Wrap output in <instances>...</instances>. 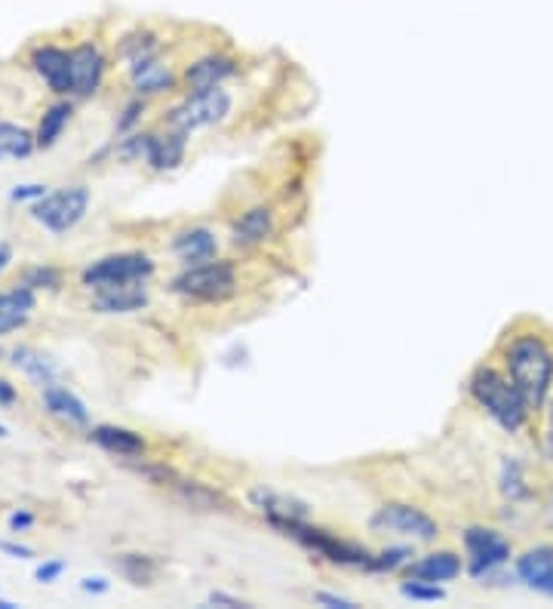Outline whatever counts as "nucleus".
Segmentation results:
<instances>
[{
	"mask_svg": "<svg viewBox=\"0 0 553 609\" xmlns=\"http://www.w3.org/2000/svg\"><path fill=\"white\" fill-rule=\"evenodd\" d=\"M505 373L517 385L526 406L538 413L553 388V348L535 332L514 336L505 351Z\"/></svg>",
	"mask_w": 553,
	"mask_h": 609,
	"instance_id": "f257e3e1",
	"label": "nucleus"
},
{
	"mask_svg": "<svg viewBox=\"0 0 553 609\" xmlns=\"http://www.w3.org/2000/svg\"><path fill=\"white\" fill-rule=\"evenodd\" d=\"M467 391L476 404L486 409L492 422H498V428H505L507 435H520L532 409L526 406L522 394L517 391V385L510 382V375L495 370V366H476Z\"/></svg>",
	"mask_w": 553,
	"mask_h": 609,
	"instance_id": "f03ea898",
	"label": "nucleus"
},
{
	"mask_svg": "<svg viewBox=\"0 0 553 609\" xmlns=\"http://www.w3.org/2000/svg\"><path fill=\"white\" fill-rule=\"evenodd\" d=\"M237 286V271L228 259H210L200 266H184L182 274H176L169 290L176 296L191 298V302H222L228 298Z\"/></svg>",
	"mask_w": 553,
	"mask_h": 609,
	"instance_id": "7ed1b4c3",
	"label": "nucleus"
},
{
	"mask_svg": "<svg viewBox=\"0 0 553 609\" xmlns=\"http://www.w3.org/2000/svg\"><path fill=\"white\" fill-rule=\"evenodd\" d=\"M276 532L295 539L298 545L314 551L317 557H326L329 563H338V566H363L366 569L372 554H369L363 545H353V542H345L338 539L329 530H320V527H311V520H292V523H276Z\"/></svg>",
	"mask_w": 553,
	"mask_h": 609,
	"instance_id": "20e7f679",
	"label": "nucleus"
},
{
	"mask_svg": "<svg viewBox=\"0 0 553 609\" xmlns=\"http://www.w3.org/2000/svg\"><path fill=\"white\" fill-rule=\"evenodd\" d=\"M230 109H234V99L225 87H215L206 93H188V99H182L176 109H169L167 126L191 136L198 129L222 124L230 114Z\"/></svg>",
	"mask_w": 553,
	"mask_h": 609,
	"instance_id": "39448f33",
	"label": "nucleus"
},
{
	"mask_svg": "<svg viewBox=\"0 0 553 609\" xmlns=\"http://www.w3.org/2000/svg\"><path fill=\"white\" fill-rule=\"evenodd\" d=\"M90 210V188L71 185L61 188L56 194H46L44 201L34 203L31 216L44 225L49 235H68L83 222Z\"/></svg>",
	"mask_w": 553,
	"mask_h": 609,
	"instance_id": "423d86ee",
	"label": "nucleus"
},
{
	"mask_svg": "<svg viewBox=\"0 0 553 609\" xmlns=\"http://www.w3.org/2000/svg\"><path fill=\"white\" fill-rule=\"evenodd\" d=\"M369 530L382 535H399L413 542H433L440 535V523L421 508L406 505V501H387L375 515L369 517Z\"/></svg>",
	"mask_w": 553,
	"mask_h": 609,
	"instance_id": "0eeeda50",
	"label": "nucleus"
},
{
	"mask_svg": "<svg viewBox=\"0 0 553 609\" xmlns=\"http://www.w3.org/2000/svg\"><path fill=\"white\" fill-rule=\"evenodd\" d=\"M154 259L145 252H114L105 259H95L83 268L80 281L90 290H102V286H114V283H133L148 281L154 274Z\"/></svg>",
	"mask_w": 553,
	"mask_h": 609,
	"instance_id": "6e6552de",
	"label": "nucleus"
},
{
	"mask_svg": "<svg viewBox=\"0 0 553 609\" xmlns=\"http://www.w3.org/2000/svg\"><path fill=\"white\" fill-rule=\"evenodd\" d=\"M464 548H467V573L474 578L492 576L510 561V542L498 530L489 527H467L464 530Z\"/></svg>",
	"mask_w": 553,
	"mask_h": 609,
	"instance_id": "1a4fd4ad",
	"label": "nucleus"
},
{
	"mask_svg": "<svg viewBox=\"0 0 553 609\" xmlns=\"http://www.w3.org/2000/svg\"><path fill=\"white\" fill-rule=\"evenodd\" d=\"M246 501H249L271 527H276V523H292V520H311V515H314L311 501L298 499V496H292V493L271 489V486H252V489L246 493Z\"/></svg>",
	"mask_w": 553,
	"mask_h": 609,
	"instance_id": "9d476101",
	"label": "nucleus"
},
{
	"mask_svg": "<svg viewBox=\"0 0 553 609\" xmlns=\"http://www.w3.org/2000/svg\"><path fill=\"white\" fill-rule=\"evenodd\" d=\"M148 281H133V283H114V286H102L92 290V308L102 314H133L142 312L148 305Z\"/></svg>",
	"mask_w": 553,
	"mask_h": 609,
	"instance_id": "9b49d317",
	"label": "nucleus"
},
{
	"mask_svg": "<svg viewBox=\"0 0 553 609\" xmlns=\"http://www.w3.org/2000/svg\"><path fill=\"white\" fill-rule=\"evenodd\" d=\"M102 75H105V56L95 44H80L71 49V93L75 95H92L102 87Z\"/></svg>",
	"mask_w": 553,
	"mask_h": 609,
	"instance_id": "f8f14e48",
	"label": "nucleus"
},
{
	"mask_svg": "<svg viewBox=\"0 0 553 609\" xmlns=\"http://www.w3.org/2000/svg\"><path fill=\"white\" fill-rule=\"evenodd\" d=\"M274 228V213L268 206H252V210H246L244 216L230 225V244L237 250H252V247H259L264 240H271Z\"/></svg>",
	"mask_w": 553,
	"mask_h": 609,
	"instance_id": "ddd939ff",
	"label": "nucleus"
},
{
	"mask_svg": "<svg viewBox=\"0 0 553 609\" xmlns=\"http://www.w3.org/2000/svg\"><path fill=\"white\" fill-rule=\"evenodd\" d=\"M406 578H421V582H433V585H443V582H452L464 573V563L455 551H433V554H425L418 561H409L403 566Z\"/></svg>",
	"mask_w": 553,
	"mask_h": 609,
	"instance_id": "4468645a",
	"label": "nucleus"
},
{
	"mask_svg": "<svg viewBox=\"0 0 553 609\" xmlns=\"http://www.w3.org/2000/svg\"><path fill=\"white\" fill-rule=\"evenodd\" d=\"M31 65L53 93H71V53L59 47H41L31 53Z\"/></svg>",
	"mask_w": 553,
	"mask_h": 609,
	"instance_id": "2eb2a0df",
	"label": "nucleus"
},
{
	"mask_svg": "<svg viewBox=\"0 0 553 609\" xmlns=\"http://www.w3.org/2000/svg\"><path fill=\"white\" fill-rule=\"evenodd\" d=\"M234 75H237V63L230 56H203L198 63L188 65L184 83H188L191 93H206V90L222 87Z\"/></svg>",
	"mask_w": 553,
	"mask_h": 609,
	"instance_id": "dca6fc26",
	"label": "nucleus"
},
{
	"mask_svg": "<svg viewBox=\"0 0 553 609\" xmlns=\"http://www.w3.org/2000/svg\"><path fill=\"white\" fill-rule=\"evenodd\" d=\"M517 576L535 591L553 594V545H535L517 557Z\"/></svg>",
	"mask_w": 553,
	"mask_h": 609,
	"instance_id": "f3484780",
	"label": "nucleus"
},
{
	"mask_svg": "<svg viewBox=\"0 0 553 609\" xmlns=\"http://www.w3.org/2000/svg\"><path fill=\"white\" fill-rule=\"evenodd\" d=\"M31 312H34V290L29 283H15L13 290L0 293V336L25 327Z\"/></svg>",
	"mask_w": 553,
	"mask_h": 609,
	"instance_id": "a211bd4d",
	"label": "nucleus"
},
{
	"mask_svg": "<svg viewBox=\"0 0 553 609\" xmlns=\"http://www.w3.org/2000/svg\"><path fill=\"white\" fill-rule=\"evenodd\" d=\"M172 252L182 259L184 266H200V262H210L215 259V252H218V240L210 228H188V232H179V235L172 237Z\"/></svg>",
	"mask_w": 553,
	"mask_h": 609,
	"instance_id": "6ab92c4d",
	"label": "nucleus"
},
{
	"mask_svg": "<svg viewBox=\"0 0 553 609\" xmlns=\"http://www.w3.org/2000/svg\"><path fill=\"white\" fill-rule=\"evenodd\" d=\"M90 440L99 443L108 453L123 455V459H138V455H145V450H148L142 435L129 431V428H117V425H95L90 431Z\"/></svg>",
	"mask_w": 553,
	"mask_h": 609,
	"instance_id": "aec40b11",
	"label": "nucleus"
},
{
	"mask_svg": "<svg viewBox=\"0 0 553 609\" xmlns=\"http://www.w3.org/2000/svg\"><path fill=\"white\" fill-rule=\"evenodd\" d=\"M44 394V406L53 413V416H59V419H65V422L71 425H87L90 422V409H87V404L77 397V394H71L68 388H61V385H49V388L41 391Z\"/></svg>",
	"mask_w": 553,
	"mask_h": 609,
	"instance_id": "412c9836",
	"label": "nucleus"
},
{
	"mask_svg": "<svg viewBox=\"0 0 553 609\" xmlns=\"http://www.w3.org/2000/svg\"><path fill=\"white\" fill-rule=\"evenodd\" d=\"M184 148H188V133L179 129H167V136H154L151 155H148V167L151 170H176L184 160Z\"/></svg>",
	"mask_w": 553,
	"mask_h": 609,
	"instance_id": "4be33fe9",
	"label": "nucleus"
},
{
	"mask_svg": "<svg viewBox=\"0 0 553 609\" xmlns=\"http://www.w3.org/2000/svg\"><path fill=\"white\" fill-rule=\"evenodd\" d=\"M10 358H13L15 370H22L41 391L49 388V385L56 382V366H53V360H46L41 351L22 345V348H13V351H10Z\"/></svg>",
	"mask_w": 553,
	"mask_h": 609,
	"instance_id": "5701e85b",
	"label": "nucleus"
},
{
	"mask_svg": "<svg viewBox=\"0 0 553 609\" xmlns=\"http://www.w3.org/2000/svg\"><path fill=\"white\" fill-rule=\"evenodd\" d=\"M129 80H133V90L138 95H151V93H167L176 87V78H172V71H169L167 65H160L157 59L145 65H136V68H129Z\"/></svg>",
	"mask_w": 553,
	"mask_h": 609,
	"instance_id": "b1692460",
	"label": "nucleus"
},
{
	"mask_svg": "<svg viewBox=\"0 0 553 609\" xmlns=\"http://www.w3.org/2000/svg\"><path fill=\"white\" fill-rule=\"evenodd\" d=\"M498 489L507 501H526L532 496V486L526 481V469L517 455H505L498 469Z\"/></svg>",
	"mask_w": 553,
	"mask_h": 609,
	"instance_id": "393cba45",
	"label": "nucleus"
},
{
	"mask_svg": "<svg viewBox=\"0 0 553 609\" xmlns=\"http://www.w3.org/2000/svg\"><path fill=\"white\" fill-rule=\"evenodd\" d=\"M71 114H75L71 102H56V105H49L44 117H41L37 136H34L37 148H53V145H56V139L61 136V129H65V126H68V121H71Z\"/></svg>",
	"mask_w": 553,
	"mask_h": 609,
	"instance_id": "a878e982",
	"label": "nucleus"
},
{
	"mask_svg": "<svg viewBox=\"0 0 553 609\" xmlns=\"http://www.w3.org/2000/svg\"><path fill=\"white\" fill-rule=\"evenodd\" d=\"M176 486H179V496L198 511H225L228 508V499L222 493H215L213 486L194 484V481H179Z\"/></svg>",
	"mask_w": 553,
	"mask_h": 609,
	"instance_id": "bb28decb",
	"label": "nucleus"
},
{
	"mask_svg": "<svg viewBox=\"0 0 553 609\" xmlns=\"http://www.w3.org/2000/svg\"><path fill=\"white\" fill-rule=\"evenodd\" d=\"M123 59L129 63V68H136V65H145L157 59V53H160V41H157V34L151 32H136L129 34L126 41H123Z\"/></svg>",
	"mask_w": 553,
	"mask_h": 609,
	"instance_id": "cd10ccee",
	"label": "nucleus"
},
{
	"mask_svg": "<svg viewBox=\"0 0 553 609\" xmlns=\"http://www.w3.org/2000/svg\"><path fill=\"white\" fill-rule=\"evenodd\" d=\"M37 142L25 126L0 124V157H29Z\"/></svg>",
	"mask_w": 553,
	"mask_h": 609,
	"instance_id": "c85d7f7f",
	"label": "nucleus"
},
{
	"mask_svg": "<svg viewBox=\"0 0 553 609\" xmlns=\"http://www.w3.org/2000/svg\"><path fill=\"white\" fill-rule=\"evenodd\" d=\"M117 566V573L123 578H129L133 585H151V578L157 576V566H154L151 557H145V554H123L114 561Z\"/></svg>",
	"mask_w": 553,
	"mask_h": 609,
	"instance_id": "c756f323",
	"label": "nucleus"
},
{
	"mask_svg": "<svg viewBox=\"0 0 553 609\" xmlns=\"http://www.w3.org/2000/svg\"><path fill=\"white\" fill-rule=\"evenodd\" d=\"M413 561V548L409 545H394V548H384L382 554H375L372 561H369V573H397L403 569L406 563Z\"/></svg>",
	"mask_w": 553,
	"mask_h": 609,
	"instance_id": "7c9ffc66",
	"label": "nucleus"
},
{
	"mask_svg": "<svg viewBox=\"0 0 553 609\" xmlns=\"http://www.w3.org/2000/svg\"><path fill=\"white\" fill-rule=\"evenodd\" d=\"M399 594L409 597V600H418V604H437V600H443L445 597V591L440 585L421 582V578H406V582L399 585Z\"/></svg>",
	"mask_w": 553,
	"mask_h": 609,
	"instance_id": "2f4dec72",
	"label": "nucleus"
},
{
	"mask_svg": "<svg viewBox=\"0 0 553 609\" xmlns=\"http://www.w3.org/2000/svg\"><path fill=\"white\" fill-rule=\"evenodd\" d=\"M151 145H154V133H133L129 139H123L117 155H121L123 160H145V163H148Z\"/></svg>",
	"mask_w": 553,
	"mask_h": 609,
	"instance_id": "473e14b6",
	"label": "nucleus"
},
{
	"mask_svg": "<svg viewBox=\"0 0 553 609\" xmlns=\"http://www.w3.org/2000/svg\"><path fill=\"white\" fill-rule=\"evenodd\" d=\"M22 283H29L31 290H41V286L56 290V286H59V271H56V268H31Z\"/></svg>",
	"mask_w": 553,
	"mask_h": 609,
	"instance_id": "72a5a7b5",
	"label": "nucleus"
},
{
	"mask_svg": "<svg viewBox=\"0 0 553 609\" xmlns=\"http://www.w3.org/2000/svg\"><path fill=\"white\" fill-rule=\"evenodd\" d=\"M142 114H145V102L142 99H133V102H126V109H123V114H121V121H117V136H123V133H129L133 126L142 121Z\"/></svg>",
	"mask_w": 553,
	"mask_h": 609,
	"instance_id": "f704fd0d",
	"label": "nucleus"
},
{
	"mask_svg": "<svg viewBox=\"0 0 553 609\" xmlns=\"http://www.w3.org/2000/svg\"><path fill=\"white\" fill-rule=\"evenodd\" d=\"M46 194H49V188L37 185V182H31V185H15L13 191H10V201H15V203L44 201Z\"/></svg>",
	"mask_w": 553,
	"mask_h": 609,
	"instance_id": "c9c22d12",
	"label": "nucleus"
},
{
	"mask_svg": "<svg viewBox=\"0 0 553 609\" xmlns=\"http://www.w3.org/2000/svg\"><path fill=\"white\" fill-rule=\"evenodd\" d=\"M65 569H68V563L65 561H44L37 569H34V578H37L41 585H53Z\"/></svg>",
	"mask_w": 553,
	"mask_h": 609,
	"instance_id": "e433bc0d",
	"label": "nucleus"
},
{
	"mask_svg": "<svg viewBox=\"0 0 553 609\" xmlns=\"http://www.w3.org/2000/svg\"><path fill=\"white\" fill-rule=\"evenodd\" d=\"M314 604H320V607H326V609H357L353 600H348V597H338V594H329V591L314 594Z\"/></svg>",
	"mask_w": 553,
	"mask_h": 609,
	"instance_id": "4c0bfd02",
	"label": "nucleus"
},
{
	"mask_svg": "<svg viewBox=\"0 0 553 609\" xmlns=\"http://www.w3.org/2000/svg\"><path fill=\"white\" fill-rule=\"evenodd\" d=\"M0 554H7L13 561H31L34 557V548L19 545V542H0Z\"/></svg>",
	"mask_w": 553,
	"mask_h": 609,
	"instance_id": "58836bf2",
	"label": "nucleus"
},
{
	"mask_svg": "<svg viewBox=\"0 0 553 609\" xmlns=\"http://www.w3.org/2000/svg\"><path fill=\"white\" fill-rule=\"evenodd\" d=\"M31 527H34V515L25 511V508H19V511L10 515V532H15V535H19V532L31 530Z\"/></svg>",
	"mask_w": 553,
	"mask_h": 609,
	"instance_id": "ea45409f",
	"label": "nucleus"
},
{
	"mask_svg": "<svg viewBox=\"0 0 553 609\" xmlns=\"http://www.w3.org/2000/svg\"><path fill=\"white\" fill-rule=\"evenodd\" d=\"M541 455H544V462L553 465V404L548 413V425H544V438H541Z\"/></svg>",
	"mask_w": 553,
	"mask_h": 609,
	"instance_id": "a19ab883",
	"label": "nucleus"
},
{
	"mask_svg": "<svg viewBox=\"0 0 553 609\" xmlns=\"http://www.w3.org/2000/svg\"><path fill=\"white\" fill-rule=\"evenodd\" d=\"M108 588H111V582L102 576H90L80 582V591L83 594H92V597H99V594H108Z\"/></svg>",
	"mask_w": 553,
	"mask_h": 609,
	"instance_id": "79ce46f5",
	"label": "nucleus"
},
{
	"mask_svg": "<svg viewBox=\"0 0 553 609\" xmlns=\"http://www.w3.org/2000/svg\"><path fill=\"white\" fill-rule=\"evenodd\" d=\"M210 604H213V607H225V609L246 607L240 597H234V594H225V591H213V594H210Z\"/></svg>",
	"mask_w": 553,
	"mask_h": 609,
	"instance_id": "37998d69",
	"label": "nucleus"
},
{
	"mask_svg": "<svg viewBox=\"0 0 553 609\" xmlns=\"http://www.w3.org/2000/svg\"><path fill=\"white\" fill-rule=\"evenodd\" d=\"M19 404V391L0 375V406H15Z\"/></svg>",
	"mask_w": 553,
	"mask_h": 609,
	"instance_id": "c03bdc74",
	"label": "nucleus"
},
{
	"mask_svg": "<svg viewBox=\"0 0 553 609\" xmlns=\"http://www.w3.org/2000/svg\"><path fill=\"white\" fill-rule=\"evenodd\" d=\"M10 259H13L10 247H7V244H0V274H3V268L10 266Z\"/></svg>",
	"mask_w": 553,
	"mask_h": 609,
	"instance_id": "a18cd8bd",
	"label": "nucleus"
},
{
	"mask_svg": "<svg viewBox=\"0 0 553 609\" xmlns=\"http://www.w3.org/2000/svg\"><path fill=\"white\" fill-rule=\"evenodd\" d=\"M544 511H548V523L553 527V484L551 489H548V508H544Z\"/></svg>",
	"mask_w": 553,
	"mask_h": 609,
	"instance_id": "49530a36",
	"label": "nucleus"
},
{
	"mask_svg": "<svg viewBox=\"0 0 553 609\" xmlns=\"http://www.w3.org/2000/svg\"><path fill=\"white\" fill-rule=\"evenodd\" d=\"M10 438V428H7V425L0 422V440H7Z\"/></svg>",
	"mask_w": 553,
	"mask_h": 609,
	"instance_id": "de8ad7c7",
	"label": "nucleus"
},
{
	"mask_svg": "<svg viewBox=\"0 0 553 609\" xmlns=\"http://www.w3.org/2000/svg\"><path fill=\"white\" fill-rule=\"evenodd\" d=\"M0 609H15L13 600H0Z\"/></svg>",
	"mask_w": 553,
	"mask_h": 609,
	"instance_id": "09e8293b",
	"label": "nucleus"
}]
</instances>
